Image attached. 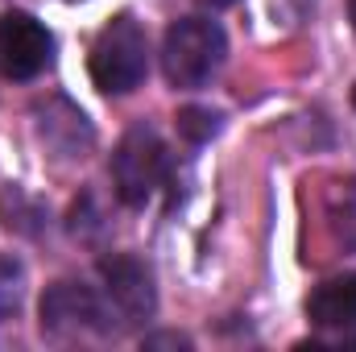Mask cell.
<instances>
[{"label": "cell", "instance_id": "obj_13", "mask_svg": "<svg viewBox=\"0 0 356 352\" xmlns=\"http://www.w3.org/2000/svg\"><path fill=\"white\" fill-rule=\"evenodd\" d=\"M348 17H353V29H356V0H348Z\"/></svg>", "mask_w": 356, "mask_h": 352}, {"label": "cell", "instance_id": "obj_1", "mask_svg": "<svg viewBox=\"0 0 356 352\" xmlns=\"http://www.w3.org/2000/svg\"><path fill=\"white\" fill-rule=\"evenodd\" d=\"M224 54H228V38L216 21L207 17H182L166 29V42H162V71L170 79V88H203L220 67H224Z\"/></svg>", "mask_w": 356, "mask_h": 352}, {"label": "cell", "instance_id": "obj_10", "mask_svg": "<svg viewBox=\"0 0 356 352\" xmlns=\"http://www.w3.org/2000/svg\"><path fill=\"white\" fill-rule=\"evenodd\" d=\"M175 120H178V133L186 141H195V145H203V141H211L220 133V112L216 108H182Z\"/></svg>", "mask_w": 356, "mask_h": 352}, {"label": "cell", "instance_id": "obj_9", "mask_svg": "<svg viewBox=\"0 0 356 352\" xmlns=\"http://www.w3.org/2000/svg\"><path fill=\"white\" fill-rule=\"evenodd\" d=\"M21 298H25V269L17 257L0 253V319L13 315L21 307Z\"/></svg>", "mask_w": 356, "mask_h": 352}, {"label": "cell", "instance_id": "obj_4", "mask_svg": "<svg viewBox=\"0 0 356 352\" xmlns=\"http://www.w3.org/2000/svg\"><path fill=\"white\" fill-rule=\"evenodd\" d=\"M112 311L99 290L79 282H54L42 294V332L50 336H88V332H112Z\"/></svg>", "mask_w": 356, "mask_h": 352}, {"label": "cell", "instance_id": "obj_6", "mask_svg": "<svg viewBox=\"0 0 356 352\" xmlns=\"http://www.w3.org/2000/svg\"><path fill=\"white\" fill-rule=\"evenodd\" d=\"M50 63H54L50 29L29 13H4L0 17V71L17 83H29Z\"/></svg>", "mask_w": 356, "mask_h": 352}, {"label": "cell", "instance_id": "obj_12", "mask_svg": "<svg viewBox=\"0 0 356 352\" xmlns=\"http://www.w3.org/2000/svg\"><path fill=\"white\" fill-rule=\"evenodd\" d=\"M199 4H207V8H228V4H236V0H199Z\"/></svg>", "mask_w": 356, "mask_h": 352}, {"label": "cell", "instance_id": "obj_5", "mask_svg": "<svg viewBox=\"0 0 356 352\" xmlns=\"http://www.w3.org/2000/svg\"><path fill=\"white\" fill-rule=\"evenodd\" d=\"M99 294L116 319V328H129V323H141L154 315L158 307V294H154V273L137 257H124V253H112L99 262Z\"/></svg>", "mask_w": 356, "mask_h": 352}, {"label": "cell", "instance_id": "obj_8", "mask_svg": "<svg viewBox=\"0 0 356 352\" xmlns=\"http://www.w3.org/2000/svg\"><path fill=\"white\" fill-rule=\"evenodd\" d=\"M307 315H311V323H319L327 332H348V328H356V273L323 282L307 298Z\"/></svg>", "mask_w": 356, "mask_h": 352}, {"label": "cell", "instance_id": "obj_7", "mask_svg": "<svg viewBox=\"0 0 356 352\" xmlns=\"http://www.w3.org/2000/svg\"><path fill=\"white\" fill-rule=\"evenodd\" d=\"M33 116H38V137H42L46 150H54L58 158H83L91 150V141H95L88 116H83L71 99H63V95L38 104Z\"/></svg>", "mask_w": 356, "mask_h": 352}, {"label": "cell", "instance_id": "obj_2", "mask_svg": "<svg viewBox=\"0 0 356 352\" xmlns=\"http://www.w3.org/2000/svg\"><path fill=\"white\" fill-rule=\"evenodd\" d=\"M149 71V46H145V29L133 17H116L99 29L95 46H91V79L95 88L108 95H129L141 88Z\"/></svg>", "mask_w": 356, "mask_h": 352}, {"label": "cell", "instance_id": "obj_11", "mask_svg": "<svg viewBox=\"0 0 356 352\" xmlns=\"http://www.w3.org/2000/svg\"><path fill=\"white\" fill-rule=\"evenodd\" d=\"M191 340L178 336V332H158V336H145V349H186Z\"/></svg>", "mask_w": 356, "mask_h": 352}, {"label": "cell", "instance_id": "obj_3", "mask_svg": "<svg viewBox=\"0 0 356 352\" xmlns=\"http://www.w3.org/2000/svg\"><path fill=\"white\" fill-rule=\"evenodd\" d=\"M166 166H170V154H166L158 129L133 125V129L120 137L116 154H112V186H116L120 203L145 207V203L154 199V191L162 186Z\"/></svg>", "mask_w": 356, "mask_h": 352}]
</instances>
